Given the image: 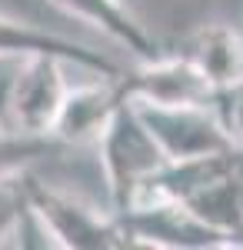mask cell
<instances>
[{
    "label": "cell",
    "instance_id": "1",
    "mask_svg": "<svg viewBox=\"0 0 243 250\" xmlns=\"http://www.w3.org/2000/svg\"><path fill=\"white\" fill-rule=\"evenodd\" d=\"M97 150H100V167H103L113 213L127 210L137 200V193L143 190V184L167 167V154L160 150L157 137L150 134L130 97L120 104L110 127L97 140Z\"/></svg>",
    "mask_w": 243,
    "mask_h": 250
},
{
    "label": "cell",
    "instance_id": "2",
    "mask_svg": "<svg viewBox=\"0 0 243 250\" xmlns=\"http://www.w3.org/2000/svg\"><path fill=\"white\" fill-rule=\"evenodd\" d=\"M30 207L60 250H120L127 247L123 224L113 210H100L80 193L43 184L27 173Z\"/></svg>",
    "mask_w": 243,
    "mask_h": 250
},
{
    "label": "cell",
    "instance_id": "3",
    "mask_svg": "<svg viewBox=\"0 0 243 250\" xmlns=\"http://www.w3.org/2000/svg\"><path fill=\"white\" fill-rule=\"evenodd\" d=\"M63 67V60L43 54L17 60L3 83V120L23 134L54 137V120L70 90Z\"/></svg>",
    "mask_w": 243,
    "mask_h": 250
},
{
    "label": "cell",
    "instance_id": "4",
    "mask_svg": "<svg viewBox=\"0 0 243 250\" xmlns=\"http://www.w3.org/2000/svg\"><path fill=\"white\" fill-rule=\"evenodd\" d=\"M130 100L157 107H217L220 90L203 70L180 50L137 60L130 74L120 77Z\"/></svg>",
    "mask_w": 243,
    "mask_h": 250
},
{
    "label": "cell",
    "instance_id": "5",
    "mask_svg": "<svg viewBox=\"0 0 243 250\" xmlns=\"http://www.w3.org/2000/svg\"><path fill=\"white\" fill-rule=\"evenodd\" d=\"M127 247H163V250H217L237 247L226 233L200 220L180 200H147L130 210L117 213Z\"/></svg>",
    "mask_w": 243,
    "mask_h": 250
},
{
    "label": "cell",
    "instance_id": "6",
    "mask_svg": "<svg viewBox=\"0 0 243 250\" xmlns=\"http://www.w3.org/2000/svg\"><path fill=\"white\" fill-rule=\"evenodd\" d=\"M167 160H193L240 147L220 107H157L133 100Z\"/></svg>",
    "mask_w": 243,
    "mask_h": 250
},
{
    "label": "cell",
    "instance_id": "7",
    "mask_svg": "<svg viewBox=\"0 0 243 250\" xmlns=\"http://www.w3.org/2000/svg\"><path fill=\"white\" fill-rule=\"evenodd\" d=\"M120 77H97L90 83H77L67 90L63 104H60V114L54 120V137L60 144H67V147L94 144L97 147V140L110 127L113 114L127 100Z\"/></svg>",
    "mask_w": 243,
    "mask_h": 250
},
{
    "label": "cell",
    "instance_id": "8",
    "mask_svg": "<svg viewBox=\"0 0 243 250\" xmlns=\"http://www.w3.org/2000/svg\"><path fill=\"white\" fill-rule=\"evenodd\" d=\"M57 57L67 67H80L94 77H120V67L100 50L67 40L60 34H47L40 27H30L23 20L0 14V60H23V57Z\"/></svg>",
    "mask_w": 243,
    "mask_h": 250
},
{
    "label": "cell",
    "instance_id": "9",
    "mask_svg": "<svg viewBox=\"0 0 243 250\" xmlns=\"http://www.w3.org/2000/svg\"><path fill=\"white\" fill-rule=\"evenodd\" d=\"M47 3H54L57 10H63L67 17H77L83 23H90V27H97L113 43L130 50L137 60H147L153 54H160L157 40L147 34V27L133 17L123 0H47Z\"/></svg>",
    "mask_w": 243,
    "mask_h": 250
},
{
    "label": "cell",
    "instance_id": "10",
    "mask_svg": "<svg viewBox=\"0 0 243 250\" xmlns=\"http://www.w3.org/2000/svg\"><path fill=\"white\" fill-rule=\"evenodd\" d=\"M177 50L187 54L206 77L217 83L220 94L243 77V34L233 30L230 23H203V27H197Z\"/></svg>",
    "mask_w": 243,
    "mask_h": 250
},
{
    "label": "cell",
    "instance_id": "11",
    "mask_svg": "<svg viewBox=\"0 0 243 250\" xmlns=\"http://www.w3.org/2000/svg\"><path fill=\"white\" fill-rule=\"evenodd\" d=\"M60 147L57 137H40V134H23L10 124H0V177L27 170L34 160L54 154Z\"/></svg>",
    "mask_w": 243,
    "mask_h": 250
},
{
    "label": "cell",
    "instance_id": "12",
    "mask_svg": "<svg viewBox=\"0 0 243 250\" xmlns=\"http://www.w3.org/2000/svg\"><path fill=\"white\" fill-rule=\"evenodd\" d=\"M30 207L27 197V170L0 177V247L7 244V237H17V227L23 213Z\"/></svg>",
    "mask_w": 243,
    "mask_h": 250
},
{
    "label": "cell",
    "instance_id": "13",
    "mask_svg": "<svg viewBox=\"0 0 243 250\" xmlns=\"http://www.w3.org/2000/svg\"><path fill=\"white\" fill-rule=\"evenodd\" d=\"M217 107H220V114H223L230 134L237 137V144L243 147V77L237 80V83H230L223 94H220Z\"/></svg>",
    "mask_w": 243,
    "mask_h": 250
}]
</instances>
